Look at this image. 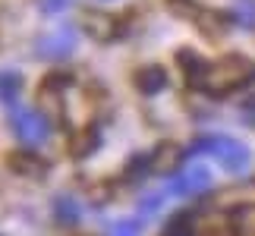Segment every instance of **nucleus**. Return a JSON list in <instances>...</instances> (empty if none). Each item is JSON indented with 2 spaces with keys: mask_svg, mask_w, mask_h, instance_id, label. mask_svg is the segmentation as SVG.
I'll return each mask as SVG.
<instances>
[{
  "mask_svg": "<svg viewBox=\"0 0 255 236\" xmlns=\"http://www.w3.org/2000/svg\"><path fill=\"white\" fill-rule=\"evenodd\" d=\"M19 82H22V79H19L16 73H3V76H0V101H3V104H13L16 101Z\"/></svg>",
  "mask_w": 255,
  "mask_h": 236,
  "instance_id": "13",
  "label": "nucleus"
},
{
  "mask_svg": "<svg viewBox=\"0 0 255 236\" xmlns=\"http://www.w3.org/2000/svg\"><path fill=\"white\" fill-rule=\"evenodd\" d=\"M6 167H9L13 173H19V176H28V180H41L51 164H47L35 148H19V151H9V154H6Z\"/></svg>",
  "mask_w": 255,
  "mask_h": 236,
  "instance_id": "6",
  "label": "nucleus"
},
{
  "mask_svg": "<svg viewBox=\"0 0 255 236\" xmlns=\"http://www.w3.org/2000/svg\"><path fill=\"white\" fill-rule=\"evenodd\" d=\"M176 63H180L186 82H189L192 88L199 85V79L205 76V70H208V60H205V57H199L195 51H180V54H176Z\"/></svg>",
  "mask_w": 255,
  "mask_h": 236,
  "instance_id": "10",
  "label": "nucleus"
},
{
  "mask_svg": "<svg viewBox=\"0 0 255 236\" xmlns=\"http://www.w3.org/2000/svg\"><path fill=\"white\" fill-rule=\"evenodd\" d=\"M243 117H246L249 123H255V95H249L246 101H243Z\"/></svg>",
  "mask_w": 255,
  "mask_h": 236,
  "instance_id": "18",
  "label": "nucleus"
},
{
  "mask_svg": "<svg viewBox=\"0 0 255 236\" xmlns=\"http://www.w3.org/2000/svg\"><path fill=\"white\" fill-rule=\"evenodd\" d=\"M70 6H73V0H41V3H38V9H41L44 16H60Z\"/></svg>",
  "mask_w": 255,
  "mask_h": 236,
  "instance_id": "16",
  "label": "nucleus"
},
{
  "mask_svg": "<svg viewBox=\"0 0 255 236\" xmlns=\"http://www.w3.org/2000/svg\"><path fill=\"white\" fill-rule=\"evenodd\" d=\"M76 51V28L73 25H60L54 32H47L44 38L35 41V57L38 60H66Z\"/></svg>",
  "mask_w": 255,
  "mask_h": 236,
  "instance_id": "4",
  "label": "nucleus"
},
{
  "mask_svg": "<svg viewBox=\"0 0 255 236\" xmlns=\"http://www.w3.org/2000/svg\"><path fill=\"white\" fill-rule=\"evenodd\" d=\"M214 176L205 164H192V167H183V170L173 173L170 180V192L173 195H183V199H189V195H202L205 189H211Z\"/></svg>",
  "mask_w": 255,
  "mask_h": 236,
  "instance_id": "5",
  "label": "nucleus"
},
{
  "mask_svg": "<svg viewBox=\"0 0 255 236\" xmlns=\"http://www.w3.org/2000/svg\"><path fill=\"white\" fill-rule=\"evenodd\" d=\"M186 151L180 148L176 142H161L158 148L148 154V164H151V173H176L183 164Z\"/></svg>",
  "mask_w": 255,
  "mask_h": 236,
  "instance_id": "8",
  "label": "nucleus"
},
{
  "mask_svg": "<svg viewBox=\"0 0 255 236\" xmlns=\"http://www.w3.org/2000/svg\"><path fill=\"white\" fill-rule=\"evenodd\" d=\"M255 85V60L243 54H227L221 60L208 63L205 76L199 79V92L205 95H214V98H224V95H233V92H243V88Z\"/></svg>",
  "mask_w": 255,
  "mask_h": 236,
  "instance_id": "1",
  "label": "nucleus"
},
{
  "mask_svg": "<svg viewBox=\"0 0 255 236\" xmlns=\"http://www.w3.org/2000/svg\"><path fill=\"white\" fill-rule=\"evenodd\" d=\"M82 32L92 38V41H114L117 38V16H111V13H98V9H88V13L82 16Z\"/></svg>",
  "mask_w": 255,
  "mask_h": 236,
  "instance_id": "7",
  "label": "nucleus"
},
{
  "mask_svg": "<svg viewBox=\"0 0 255 236\" xmlns=\"http://www.w3.org/2000/svg\"><path fill=\"white\" fill-rule=\"evenodd\" d=\"M9 126H13L16 139L25 145V148H38L51 139V123L41 111H32V107H13L9 114Z\"/></svg>",
  "mask_w": 255,
  "mask_h": 236,
  "instance_id": "3",
  "label": "nucleus"
},
{
  "mask_svg": "<svg viewBox=\"0 0 255 236\" xmlns=\"http://www.w3.org/2000/svg\"><path fill=\"white\" fill-rule=\"evenodd\" d=\"M189 154H208L214 157L227 173H246L249 164H252V151L249 145H243L240 139L233 135H224V132H214V135H202V139L192 142Z\"/></svg>",
  "mask_w": 255,
  "mask_h": 236,
  "instance_id": "2",
  "label": "nucleus"
},
{
  "mask_svg": "<svg viewBox=\"0 0 255 236\" xmlns=\"http://www.w3.org/2000/svg\"><path fill=\"white\" fill-rule=\"evenodd\" d=\"M82 236H95V233H82Z\"/></svg>",
  "mask_w": 255,
  "mask_h": 236,
  "instance_id": "19",
  "label": "nucleus"
},
{
  "mask_svg": "<svg viewBox=\"0 0 255 236\" xmlns=\"http://www.w3.org/2000/svg\"><path fill=\"white\" fill-rule=\"evenodd\" d=\"M95 148H98V132H95V129H92V132L85 129V132L79 135V139H76V148H73V154H76V157H85V154H92Z\"/></svg>",
  "mask_w": 255,
  "mask_h": 236,
  "instance_id": "15",
  "label": "nucleus"
},
{
  "mask_svg": "<svg viewBox=\"0 0 255 236\" xmlns=\"http://www.w3.org/2000/svg\"><path fill=\"white\" fill-rule=\"evenodd\" d=\"M54 218H57V224H66V227L82 221V205L76 202V195H57L54 199Z\"/></svg>",
  "mask_w": 255,
  "mask_h": 236,
  "instance_id": "11",
  "label": "nucleus"
},
{
  "mask_svg": "<svg viewBox=\"0 0 255 236\" xmlns=\"http://www.w3.org/2000/svg\"><path fill=\"white\" fill-rule=\"evenodd\" d=\"M161 205H164V195L151 192V195H145V199L139 202V208H142L145 214H154V211H161Z\"/></svg>",
  "mask_w": 255,
  "mask_h": 236,
  "instance_id": "17",
  "label": "nucleus"
},
{
  "mask_svg": "<svg viewBox=\"0 0 255 236\" xmlns=\"http://www.w3.org/2000/svg\"><path fill=\"white\" fill-rule=\"evenodd\" d=\"M233 236H255V205H243L230 214Z\"/></svg>",
  "mask_w": 255,
  "mask_h": 236,
  "instance_id": "12",
  "label": "nucleus"
},
{
  "mask_svg": "<svg viewBox=\"0 0 255 236\" xmlns=\"http://www.w3.org/2000/svg\"><path fill=\"white\" fill-rule=\"evenodd\" d=\"M167 85V73H164V66H142L139 73H135V88H139L142 95H158L161 88Z\"/></svg>",
  "mask_w": 255,
  "mask_h": 236,
  "instance_id": "9",
  "label": "nucleus"
},
{
  "mask_svg": "<svg viewBox=\"0 0 255 236\" xmlns=\"http://www.w3.org/2000/svg\"><path fill=\"white\" fill-rule=\"evenodd\" d=\"M111 236H142V221L139 218H120V221H114Z\"/></svg>",
  "mask_w": 255,
  "mask_h": 236,
  "instance_id": "14",
  "label": "nucleus"
}]
</instances>
